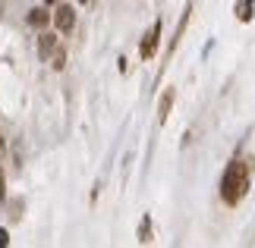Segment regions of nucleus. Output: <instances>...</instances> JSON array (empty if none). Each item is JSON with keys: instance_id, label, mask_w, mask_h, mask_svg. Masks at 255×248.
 <instances>
[{"instance_id": "1", "label": "nucleus", "mask_w": 255, "mask_h": 248, "mask_svg": "<svg viewBox=\"0 0 255 248\" xmlns=\"http://www.w3.org/2000/svg\"><path fill=\"white\" fill-rule=\"evenodd\" d=\"M249 182H252V164L246 161H230L227 170L221 176V201L227 207H237L249 192Z\"/></svg>"}, {"instance_id": "2", "label": "nucleus", "mask_w": 255, "mask_h": 248, "mask_svg": "<svg viewBox=\"0 0 255 248\" xmlns=\"http://www.w3.org/2000/svg\"><path fill=\"white\" fill-rule=\"evenodd\" d=\"M51 22L60 28V32H73V25H76V9L70 6V3H60L51 13Z\"/></svg>"}, {"instance_id": "4", "label": "nucleus", "mask_w": 255, "mask_h": 248, "mask_svg": "<svg viewBox=\"0 0 255 248\" xmlns=\"http://www.w3.org/2000/svg\"><path fill=\"white\" fill-rule=\"evenodd\" d=\"M57 47H60V38H57V35H41V38H38V54H41V60L47 63V60H51V54L57 51Z\"/></svg>"}, {"instance_id": "5", "label": "nucleus", "mask_w": 255, "mask_h": 248, "mask_svg": "<svg viewBox=\"0 0 255 248\" xmlns=\"http://www.w3.org/2000/svg\"><path fill=\"white\" fill-rule=\"evenodd\" d=\"M28 25H35V28H44V25H51V13H47L44 6H35V9H28Z\"/></svg>"}, {"instance_id": "10", "label": "nucleus", "mask_w": 255, "mask_h": 248, "mask_svg": "<svg viewBox=\"0 0 255 248\" xmlns=\"http://www.w3.org/2000/svg\"><path fill=\"white\" fill-rule=\"evenodd\" d=\"M44 3H57V0H44Z\"/></svg>"}, {"instance_id": "7", "label": "nucleus", "mask_w": 255, "mask_h": 248, "mask_svg": "<svg viewBox=\"0 0 255 248\" xmlns=\"http://www.w3.org/2000/svg\"><path fill=\"white\" fill-rule=\"evenodd\" d=\"M252 6H255V0H240L237 3V19L240 22H249L252 19Z\"/></svg>"}, {"instance_id": "11", "label": "nucleus", "mask_w": 255, "mask_h": 248, "mask_svg": "<svg viewBox=\"0 0 255 248\" xmlns=\"http://www.w3.org/2000/svg\"><path fill=\"white\" fill-rule=\"evenodd\" d=\"M82 3H88V0H82Z\"/></svg>"}, {"instance_id": "3", "label": "nucleus", "mask_w": 255, "mask_h": 248, "mask_svg": "<svg viewBox=\"0 0 255 248\" xmlns=\"http://www.w3.org/2000/svg\"><path fill=\"white\" fill-rule=\"evenodd\" d=\"M158 41H161V19L148 28V35H145V41H142V51H139L142 60H151V57H154V51H158Z\"/></svg>"}, {"instance_id": "9", "label": "nucleus", "mask_w": 255, "mask_h": 248, "mask_svg": "<svg viewBox=\"0 0 255 248\" xmlns=\"http://www.w3.org/2000/svg\"><path fill=\"white\" fill-rule=\"evenodd\" d=\"M6 198V188H3V170H0V201Z\"/></svg>"}, {"instance_id": "6", "label": "nucleus", "mask_w": 255, "mask_h": 248, "mask_svg": "<svg viewBox=\"0 0 255 248\" xmlns=\"http://www.w3.org/2000/svg\"><path fill=\"white\" fill-rule=\"evenodd\" d=\"M170 107H173V88H167V91H164L161 104H158V120H161V123L170 116Z\"/></svg>"}, {"instance_id": "8", "label": "nucleus", "mask_w": 255, "mask_h": 248, "mask_svg": "<svg viewBox=\"0 0 255 248\" xmlns=\"http://www.w3.org/2000/svg\"><path fill=\"white\" fill-rule=\"evenodd\" d=\"M47 63H51V69H63V66H66V51H63V44L51 54V60H47Z\"/></svg>"}]
</instances>
